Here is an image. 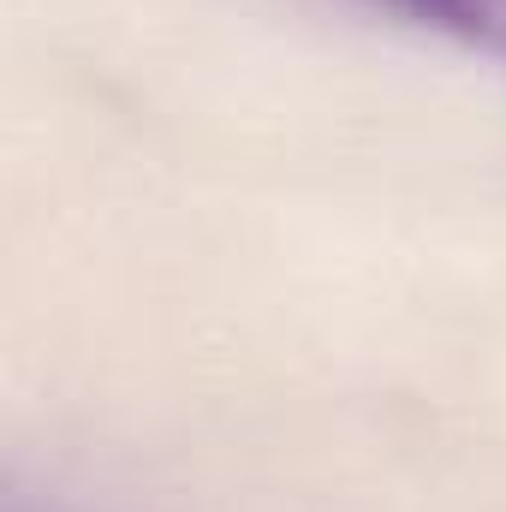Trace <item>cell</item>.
Masks as SVG:
<instances>
[{
    "mask_svg": "<svg viewBox=\"0 0 506 512\" xmlns=\"http://www.w3.org/2000/svg\"><path fill=\"white\" fill-rule=\"evenodd\" d=\"M465 48H483V54H501L506 60V0H381Z\"/></svg>",
    "mask_w": 506,
    "mask_h": 512,
    "instance_id": "1",
    "label": "cell"
}]
</instances>
